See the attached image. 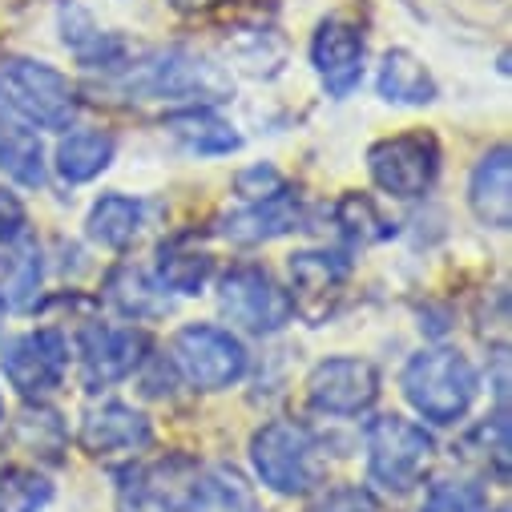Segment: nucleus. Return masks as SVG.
I'll use <instances>...</instances> for the list:
<instances>
[{
	"mask_svg": "<svg viewBox=\"0 0 512 512\" xmlns=\"http://www.w3.org/2000/svg\"><path fill=\"white\" fill-rule=\"evenodd\" d=\"M117 89L125 97H138V101H170V105H218L230 101L234 81L230 73H222L214 61L194 57L186 49H166L146 57L142 65H130L121 73Z\"/></svg>",
	"mask_w": 512,
	"mask_h": 512,
	"instance_id": "f257e3e1",
	"label": "nucleus"
},
{
	"mask_svg": "<svg viewBox=\"0 0 512 512\" xmlns=\"http://www.w3.org/2000/svg\"><path fill=\"white\" fill-rule=\"evenodd\" d=\"M404 396L432 424H456L476 400V367L448 347H432L408 359Z\"/></svg>",
	"mask_w": 512,
	"mask_h": 512,
	"instance_id": "f03ea898",
	"label": "nucleus"
},
{
	"mask_svg": "<svg viewBox=\"0 0 512 512\" xmlns=\"http://www.w3.org/2000/svg\"><path fill=\"white\" fill-rule=\"evenodd\" d=\"M250 464L259 472V480L279 496H303L319 480L315 432L299 420H271L250 440Z\"/></svg>",
	"mask_w": 512,
	"mask_h": 512,
	"instance_id": "7ed1b4c3",
	"label": "nucleus"
},
{
	"mask_svg": "<svg viewBox=\"0 0 512 512\" xmlns=\"http://www.w3.org/2000/svg\"><path fill=\"white\" fill-rule=\"evenodd\" d=\"M0 101L29 125H45V130H69L77 117V89L69 85V77L29 57L0 65Z\"/></svg>",
	"mask_w": 512,
	"mask_h": 512,
	"instance_id": "20e7f679",
	"label": "nucleus"
},
{
	"mask_svg": "<svg viewBox=\"0 0 512 512\" xmlns=\"http://www.w3.org/2000/svg\"><path fill=\"white\" fill-rule=\"evenodd\" d=\"M436 460V440L404 420V416H379L367 424V472L379 488L408 492L424 480Z\"/></svg>",
	"mask_w": 512,
	"mask_h": 512,
	"instance_id": "39448f33",
	"label": "nucleus"
},
{
	"mask_svg": "<svg viewBox=\"0 0 512 512\" xmlns=\"http://www.w3.org/2000/svg\"><path fill=\"white\" fill-rule=\"evenodd\" d=\"M121 492L125 504H134V512H198L214 504L210 476L190 456H162L154 464L134 468Z\"/></svg>",
	"mask_w": 512,
	"mask_h": 512,
	"instance_id": "423d86ee",
	"label": "nucleus"
},
{
	"mask_svg": "<svg viewBox=\"0 0 512 512\" xmlns=\"http://www.w3.org/2000/svg\"><path fill=\"white\" fill-rule=\"evenodd\" d=\"M174 363L194 388L218 392L246 375V347L214 323H190L174 335Z\"/></svg>",
	"mask_w": 512,
	"mask_h": 512,
	"instance_id": "0eeeda50",
	"label": "nucleus"
},
{
	"mask_svg": "<svg viewBox=\"0 0 512 512\" xmlns=\"http://www.w3.org/2000/svg\"><path fill=\"white\" fill-rule=\"evenodd\" d=\"M222 315L254 335H275L291 323V299L287 291L263 271V267H250L238 263L222 275Z\"/></svg>",
	"mask_w": 512,
	"mask_h": 512,
	"instance_id": "6e6552de",
	"label": "nucleus"
},
{
	"mask_svg": "<svg viewBox=\"0 0 512 512\" xmlns=\"http://www.w3.org/2000/svg\"><path fill=\"white\" fill-rule=\"evenodd\" d=\"M371 178L392 198H424L440 174V146L432 134H400L383 138L367 154Z\"/></svg>",
	"mask_w": 512,
	"mask_h": 512,
	"instance_id": "1a4fd4ad",
	"label": "nucleus"
},
{
	"mask_svg": "<svg viewBox=\"0 0 512 512\" xmlns=\"http://www.w3.org/2000/svg\"><path fill=\"white\" fill-rule=\"evenodd\" d=\"M0 367H5L9 383H13L21 396L41 400L53 388H61L65 367H69V343L53 327L29 331V335H21V339H13L5 347V355H0Z\"/></svg>",
	"mask_w": 512,
	"mask_h": 512,
	"instance_id": "9d476101",
	"label": "nucleus"
},
{
	"mask_svg": "<svg viewBox=\"0 0 512 512\" xmlns=\"http://www.w3.org/2000/svg\"><path fill=\"white\" fill-rule=\"evenodd\" d=\"M307 396L327 416H359L379 396V371L355 355L323 359V363H315V371L307 379Z\"/></svg>",
	"mask_w": 512,
	"mask_h": 512,
	"instance_id": "9b49d317",
	"label": "nucleus"
},
{
	"mask_svg": "<svg viewBox=\"0 0 512 512\" xmlns=\"http://www.w3.org/2000/svg\"><path fill=\"white\" fill-rule=\"evenodd\" d=\"M287 271H291V295H287L291 311H299L311 323H323L343 299L351 263L339 250H299L291 254Z\"/></svg>",
	"mask_w": 512,
	"mask_h": 512,
	"instance_id": "f8f14e48",
	"label": "nucleus"
},
{
	"mask_svg": "<svg viewBox=\"0 0 512 512\" xmlns=\"http://www.w3.org/2000/svg\"><path fill=\"white\" fill-rule=\"evenodd\" d=\"M146 331L138 327H105V323H89L81 331V379L89 392H101L109 383L125 379L130 371H138V363L146 359Z\"/></svg>",
	"mask_w": 512,
	"mask_h": 512,
	"instance_id": "ddd939ff",
	"label": "nucleus"
},
{
	"mask_svg": "<svg viewBox=\"0 0 512 512\" xmlns=\"http://www.w3.org/2000/svg\"><path fill=\"white\" fill-rule=\"evenodd\" d=\"M315 73L323 77L331 97H347L363 81V33L339 17L323 21L311 41Z\"/></svg>",
	"mask_w": 512,
	"mask_h": 512,
	"instance_id": "4468645a",
	"label": "nucleus"
},
{
	"mask_svg": "<svg viewBox=\"0 0 512 512\" xmlns=\"http://www.w3.org/2000/svg\"><path fill=\"white\" fill-rule=\"evenodd\" d=\"M303 226V206L299 198L283 186L279 194L263 198V202H250L246 210H234L222 218L218 234L238 242V246H250V242H267V238H279V234H291Z\"/></svg>",
	"mask_w": 512,
	"mask_h": 512,
	"instance_id": "2eb2a0df",
	"label": "nucleus"
},
{
	"mask_svg": "<svg viewBox=\"0 0 512 512\" xmlns=\"http://www.w3.org/2000/svg\"><path fill=\"white\" fill-rule=\"evenodd\" d=\"M150 444V420L125 404H97L81 420V448L93 456L142 452Z\"/></svg>",
	"mask_w": 512,
	"mask_h": 512,
	"instance_id": "dca6fc26",
	"label": "nucleus"
},
{
	"mask_svg": "<svg viewBox=\"0 0 512 512\" xmlns=\"http://www.w3.org/2000/svg\"><path fill=\"white\" fill-rule=\"evenodd\" d=\"M508 146H496L492 154L480 158V166L472 170V182H468V202H472V214L492 226V230H508L512 226V194H508Z\"/></svg>",
	"mask_w": 512,
	"mask_h": 512,
	"instance_id": "f3484780",
	"label": "nucleus"
},
{
	"mask_svg": "<svg viewBox=\"0 0 512 512\" xmlns=\"http://www.w3.org/2000/svg\"><path fill=\"white\" fill-rule=\"evenodd\" d=\"M0 170L21 186H45V150L33 125L0 101Z\"/></svg>",
	"mask_w": 512,
	"mask_h": 512,
	"instance_id": "a211bd4d",
	"label": "nucleus"
},
{
	"mask_svg": "<svg viewBox=\"0 0 512 512\" xmlns=\"http://www.w3.org/2000/svg\"><path fill=\"white\" fill-rule=\"evenodd\" d=\"M375 89H379L383 101H396V105H428V101H436V81H432L428 65L420 57H412L408 49H388L383 53Z\"/></svg>",
	"mask_w": 512,
	"mask_h": 512,
	"instance_id": "6ab92c4d",
	"label": "nucleus"
},
{
	"mask_svg": "<svg viewBox=\"0 0 512 512\" xmlns=\"http://www.w3.org/2000/svg\"><path fill=\"white\" fill-rule=\"evenodd\" d=\"M41 250L25 234L13 242V250L0 254V307L9 311H29L41 295Z\"/></svg>",
	"mask_w": 512,
	"mask_h": 512,
	"instance_id": "aec40b11",
	"label": "nucleus"
},
{
	"mask_svg": "<svg viewBox=\"0 0 512 512\" xmlns=\"http://www.w3.org/2000/svg\"><path fill=\"white\" fill-rule=\"evenodd\" d=\"M166 130L174 134V142H182L190 154H230L238 150V134L234 125L222 121L210 105H194V109H182V113H170L166 117Z\"/></svg>",
	"mask_w": 512,
	"mask_h": 512,
	"instance_id": "412c9836",
	"label": "nucleus"
},
{
	"mask_svg": "<svg viewBox=\"0 0 512 512\" xmlns=\"http://www.w3.org/2000/svg\"><path fill=\"white\" fill-rule=\"evenodd\" d=\"M142 214H146V206H142L138 198L105 194V198L89 210L85 230H89L93 242H101V246H109V250H125V246L138 238V230H142Z\"/></svg>",
	"mask_w": 512,
	"mask_h": 512,
	"instance_id": "4be33fe9",
	"label": "nucleus"
},
{
	"mask_svg": "<svg viewBox=\"0 0 512 512\" xmlns=\"http://www.w3.org/2000/svg\"><path fill=\"white\" fill-rule=\"evenodd\" d=\"M61 41L89 69H109L121 57V41L109 37V33H101L93 25V17L85 9H77V5H61Z\"/></svg>",
	"mask_w": 512,
	"mask_h": 512,
	"instance_id": "5701e85b",
	"label": "nucleus"
},
{
	"mask_svg": "<svg viewBox=\"0 0 512 512\" xmlns=\"http://www.w3.org/2000/svg\"><path fill=\"white\" fill-rule=\"evenodd\" d=\"M113 162V138L101 130H73L57 146V170L65 182H89Z\"/></svg>",
	"mask_w": 512,
	"mask_h": 512,
	"instance_id": "b1692460",
	"label": "nucleus"
},
{
	"mask_svg": "<svg viewBox=\"0 0 512 512\" xmlns=\"http://www.w3.org/2000/svg\"><path fill=\"white\" fill-rule=\"evenodd\" d=\"M109 299L125 311V315H134V319H162L170 315V295L162 283L146 279L142 271L134 267H121L109 275Z\"/></svg>",
	"mask_w": 512,
	"mask_h": 512,
	"instance_id": "393cba45",
	"label": "nucleus"
},
{
	"mask_svg": "<svg viewBox=\"0 0 512 512\" xmlns=\"http://www.w3.org/2000/svg\"><path fill=\"white\" fill-rule=\"evenodd\" d=\"M214 275V259L210 254H194V250H166L162 246V263H158V283L166 291L178 295H202L206 283Z\"/></svg>",
	"mask_w": 512,
	"mask_h": 512,
	"instance_id": "a878e982",
	"label": "nucleus"
},
{
	"mask_svg": "<svg viewBox=\"0 0 512 512\" xmlns=\"http://www.w3.org/2000/svg\"><path fill=\"white\" fill-rule=\"evenodd\" d=\"M17 444H25L29 452H41L49 460L61 456L65 448V428H61V416L41 408V404H29L21 416H17Z\"/></svg>",
	"mask_w": 512,
	"mask_h": 512,
	"instance_id": "bb28decb",
	"label": "nucleus"
},
{
	"mask_svg": "<svg viewBox=\"0 0 512 512\" xmlns=\"http://www.w3.org/2000/svg\"><path fill=\"white\" fill-rule=\"evenodd\" d=\"M53 496V484L33 468H9L0 476V512H41Z\"/></svg>",
	"mask_w": 512,
	"mask_h": 512,
	"instance_id": "cd10ccee",
	"label": "nucleus"
},
{
	"mask_svg": "<svg viewBox=\"0 0 512 512\" xmlns=\"http://www.w3.org/2000/svg\"><path fill=\"white\" fill-rule=\"evenodd\" d=\"M335 222L343 226L347 238H359V242H379V238L392 234V226L379 218V210H375L371 198H363V194H347V198L335 206Z\"/></svg>",
	"mask_w": 512,
	"mask_h": 512,
	"instance_id": "c85d7f7f",
	"label": "nucleus"
},
{
	"mask_svg": "<svg viewBox=\"0 0 512 512\" xmlns=\"http://www.w3.org/2000/svg\"><path fill=\"white\" fill-rule=\"evenodd\" d=\"M420 512H488V496L480 484L468 480H436Z\"/></svg>",
	"mask_w": 512,
	"mask_h": 512,
	"instance_id": "c756f323",
	"label": "nucleus"
},
{
	"mask_svg": "<svg viewBox=\"0 0 512 512\" xmlns=\"http://www.w3.org/2000/svg\"><path fill=\"white\" fill-rule=\"evenodd\" d=\"M279 190H283V178H279L271 166H250V170L238 174V194H242L246 202H263V198H271V194H279Z\"/></svg>",
	"mask_w": 512,
	"mask_h": 512,
	"instance_id": "7c9ffc66",
	"label": "nucleus"
},
{
	"mask_svg": "<svg viewBox=\"0 0 512 512\" xmlns=\"http://www.w3.org/2000/svg\"><path fill=\"white\" fill-rule=\"evenodd\" d=\"M323 512H379V504H375V496H371L367 488L347 484V488H335V492L323 500Z\"/></svg>",
	"mask_w": 512,
	"mask_h": 512,
	"instance_id": "2f4dec72",
	"label": "nucleus"
},
{
	"mask_svg": "<svg viewBox=\"0 0 512 512\" xmlns=\"http://www.w3.org/2000/svg\"><path fill=\"white\" fill-rule=\"evenodd\" d=\"M25 234V206L17 202V194L0 190V242H17Z\"/></svg>",
	"mask_w": 512,
	"mask_h": 512,
	"instance_id": "473e14b6",
	"label": "nucleus"
},
{
	"mask_svg": "<svg viewBox=\"0 0 512 512\" xmlns=\"http://www.w3.org/2000/svg\"><path fill=\"white\" fill-rule=\"evenodd\" d=\"M170 5H174L178 13H194V9H206L210 0H170Z\"/></svg>",
	"mask_w": 512,
	"mask_h": 512,
	"instance_id": "72a5a7b5",
	"label": "nucleus"
},
{
	"mask_svg": "<svg viewBox=\"0 0 512 512\" xmlns=\"http://www.w3.org/2000/svg\"><path fill=\"white\" fill-rule=\"evenodd\" d=\"M0 416H5V404H0Z\"/></svg>",
	"mask_w": 512,
	"mask_h": 512,
	"instance_id": "f704fd0d",
	"label": "nucleus"
}]
</instances>
